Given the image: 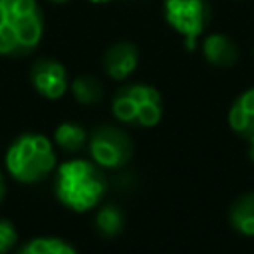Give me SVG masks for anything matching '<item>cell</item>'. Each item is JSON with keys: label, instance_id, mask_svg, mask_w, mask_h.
<instances>
[{"label": "cell", "instance_id": "6da1fadb", "mask_svg": "<svg viewBox=\"0 0 254 254\" xmlns=\"http://www.w3.org/2000/svg\"><path fill=\"white\" fill-rule=\"evenodd\" d=\"M109 189V179L99 165L87 159H71L56 169L54 196L71 212H87L99 206Z\"/></svg>", "mask_w": 254, "mask_h": 254}, {"label": "cell", "instance_id": "7a4b0ae2", "mask_svg": "<svg viewBox=\"0 0 254 254\" xmlns=\"http://www.w3.org/2000/svg\"><path fill=\"white\" fill-rule=\"evenodd\" d=\"M44 34V14L36 0H0V56L24 58Z\"/></svg>", "mask_w": 254, "mask_h": 254}, {"label": "cell", "instance_id": "3957f363", "mask_svg": "<svg viewBox=\"0 0 254 254\" xmlns=\"http://www.w3.org/2000/svg\"><path fill=\"white\" fill-rule=\"evenodd\" d=\"M6 171L24 185L44 181L56 169V151L52 141L42 133H22L6 149Z\"/></svg>", "mask_w": 254, "mask_h": 254}, {"label": "cell", "instance_id": "277c9868", "mask_svg": "<svg viewBox=\"0 0 254 254\" xmlns=\"http://www.w3.org/2000/svg\"><path fill=\"white\" fill-rule=\"evenodd\" d=\"M111 113L127 127L149 129L163 117V97L149 83H127L113 93Z\"/></svg>", "mask_w": 254, "mask_h": 254}, {"label": "cell", "instance_id": "5b68a950", "mask_svg": "<svg viewBox=\"0 0 254 254\" xmlns=\"http://www.w3.org/2000/svg\"><path fill=\"white\" fill-rule=\"evenodd\" d=\"M91 161L101 169H121L133 159V141L121 127L103 123L87 135Z\"/></svg>", "mask_w": 254, "mask_h": 254}, {"label": "cell", "instance_id": "8992f818", "mask_svg": "<svg viewBox=\"0 0 254 254\" xmlns=\"http://www.w3.org/2000/svg\"><path fill=\"white\" fill-rule=\"evenodd\" d=\"M167 24L185 40L187 50L196 48V40L202 36L210 20V8L206 0H165L163 4Z\"/></svg>", "mask_w": 254, "mask_h": 254}, {"label": "cell", "instance_id": "52a82bcc", "mask_svg": "<svg viewBox=\"0 0 254 254\" xmlns=\"http://www.w3.org/2000/svg\"><path fill=\"white\" fill-rule=\"evenodd\" d=\"M30 81L46 99H60L69 87L64 64L54 58H38L30 67Z\"/></svg>", "mask_w": 254, "mask_h": 254}, {"label": "cell", "instance_id": "ba28073f", "mask_svg": "<svg viewBox=\"0 0 254 254\" xmlns=\"http://www.w3.org/2000/svg\"><path fill=\"white\" fill-rule=\"evenodd\" d=\"M230 129L250 145V159L254 161V87L244 89L228 109Z\"/></svg>", "mask_w": 254, "mask_h": 254}, {"label": "cell", "instance_id": "9c48e42d", "mask_svg": "<svg viewBox=\"0 0 254 254\" xmlns=\"http://www.w3.org/2000/svg\"><path fill=\"white\" fill-rule=\"evenodd\" d=\"M137 65H139V50L135 44L127 40H119L111 44L103 56V69L115 81L127 79L137 69Z\"/></svg>", "mask_w": 254, "mask_h": 254}, {"label": "cell", "instance_id": "30bf717a", "mask_svg": "<svg viewBox=\"0 0 254 254\" xmlns=\"http://www.w3.org/2000/svg\"><path fill=\"white\" fill-rule=\"evenodd\" d=\"M202 54L214 67H232L238 62V46L226 34H210L202 42Z\"/></svg>", "mask_w": 254, "mask_h": 254}, {"label": "cell", "instance_id": "8fae6325", "mask_svg": "<svg viewBox=\"0 0 254 254\" xmlns=\"http://www.w3.org/2000/svg\"><path fill=\"white\" fill-rule=\"evenodd\" d=\"M228 222L232 230L242 236H254V190L236 196L228 208Z\"/></svg>", "mask_w": 254, "mask_h": 254}, {"label": "cell", "instance_id": "7c38bea8", "mask_svg": "<svg viewBox=\"0 0 254 254\" xmlns=\"http://www.w3.org/2000/svg\"><path fill=\"white\" fill-rule=\"evenodd\" d=\"M93 228L95 232L109 240V238H115L123 232L125 228V212L113 204V202H107V204H101L97 210H95V218H93Z\"/></svg>", "mask_w": 254, "mask_h": 254}, {"label": "cell", "instance_id": "4fadbf2b", "mask_svg": "<svg viewBox=\"0 0 254 254\" xmlns=\"http://www.w3.org/2000/svg\"><path fill=\"white\" fill-rule=\"evenodd\" d=\"M14 254H77V248L60 236H36L24 242Z\"/></svg>", "mask_w": 254, "mask_h": 254}, {"label": "cell", "instance_id": "5bb4252c", "mask_svg": "<svg viewBox=\"0 0 254 254\" xmlns=\"http://www.w3.org/2000/svg\"><path fill=\"white\" fill-rule=\"evenodd\" d=\"M54 141L62 151L77 153L87 143V133L81 123L77 121H64L54 131Z\"/></svg>", "mask_w": 254, "mask_h": 254}, {"label": "cell", "instance_id": "9a60e30c", "mask_svg": "<svg viewBox=\"0 0 254 254\" xmlns=\"http://www.w3.org/2000/svg\"><path fill=\"white\" fill-rule=\"evenodd\" d=\"M69 87L75 101L81 105H93L103 99V85L93 75H79L71 81Z\"/></svg>", "mask_w": 254, "mask_h": 254}, {"label": "cell", "instance_id": "2e32d148", "mask_svg": "<svg viewBox=\"0 0 254 254\" xmlns=\"http://www.w3.org/2000/svg\"><path fill=\"white\" fill-rule=\"evenodd\" d=\"M18 244V228L12 220L0 218V254H8Z\"/></svg>", "mask_w": 254, "mask_h": 254}, {"label": "cell", "instance_id": "e0dca14e", "mask_svg": "<svg viewBox=\"0 0 254 254\" xmlns=\"http://www.w3.org/2000/svg\"><path fill=\"white\" fill-rule=\"evenodd\" d=\"M4 198H6V179H4V175L0 171V204H2Z\"/></svg>", "mask_w": 254, "mask_h": 254}, {"label": "cell", "instance_id": "ac0fdd59", "mask_svg": "<svg viewBox=\"0 0 254 254\" xmlns=\"http://www.w3.org/2000/svg\"><path fill=\"white\" fill-rule=\"evenodd\" d=\"M89 2H93V4H105V2H109V0H89Z\"/></svg>", "mask_w": 254, "mask_h": 254}, {"label": "cell", "instance_id": "d6986e66", "mask_svg": "<svg viewBox=\"0 0 254 254\" xmlns=\"http://www.w3.org/2000/svg\"><path fill=\"white\" fill-rule=\"evenodd\" d=\"M52 2H56V4H62V2H67V0H52Z\"/></svg>", "mask_w": 254, "mask_h": 254}]
</instances>
